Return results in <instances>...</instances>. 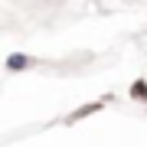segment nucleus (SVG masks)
<instances>
[{
	"mask_svg": "<svg viewBox=\"0 0 147 147\" xmlns=\"http://www.w3.org/2000/svg\"><path fill=\"white\" fill-rule=\"evenodd\" d=\"M131 98H134V101H147V82H144V79L131 85Z\"/></svg>",
	"mask_w": 147,
	"mask_h": 147,
	"instance_id": "obj_3",
	"label": "nucleus"
},
{
	"mask_svg": "<svg viewBox=\"0 0 147 147\" xmlns=\"http://www.w3.org/2000/svg\"><path fill=\"white\" fill-rule=\"evenodd\" d=\"M30 65H36V59L23 56V53H13L10 59H7V69H10V72H23V69H30Z\"/></svg>",
	"mask_w": 147,
	"mask_h": 147,
	"instance_id": "obj_2",
	"label": "nucleus"
},
{
	"mask_svg": "<svg viewBox=\"0 0 147 147\" xmlns=\"http://www.w3.org/2000/svg\"><path fill=\"white\" fill-rule=\"evenodd\" d=\"M105 101H111L108 95H105V98H98V101H92V105H82L79 111H72V115L65 118V124H75V121H82V118H88V115H95V111H101V108H105Z\"/></svg>",
	"mask_w": 147,
	"mask_h": 147,
	"instance_id": "obj_1",
	"label": "nucleus"
}]
</instances>
